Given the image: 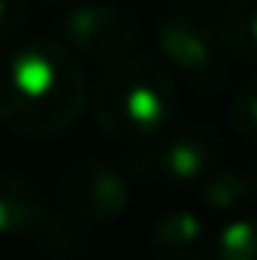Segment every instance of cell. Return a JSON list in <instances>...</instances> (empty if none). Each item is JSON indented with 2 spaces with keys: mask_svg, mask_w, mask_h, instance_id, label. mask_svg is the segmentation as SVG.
I'll return each mask as SVG.
<instances>
[{
  "mask_svg": "<svg viewBox=\"0 0 257 260\" xmlns=\"http://www.w3.org/2000/svg\"><path fill=\"white\" fill-rule=\"evenodd\" d=\"M89 106L83 66L59 37H33L0 56V125L23 139L63 135Z\"/></svg>",
  "mask_w": 257,
  "mask_h": 260,
  "instance_id": "obj_1",
  "label": "cell"
},
{
  "mask_svg": "<svg viewBox=\"0 0 257 260\" xmlns=\"http://www.w3.org/2000/svg\"><path fill=\"white\" fill-rule=\"evenodd\" d=\"M251 198H254L251 178L241 172H231V168H214L201 181V204L218 217H228V214L241 217V211L247 208Z\"/></svg>",
  "mask_w": 257,
  "mask_h": 260,
  "instance_id": "obj_10",
  "label": "cell"
},
{
  "mask_svg": "<svg viewBox=\"0 0 257 260\" xmlns=\"http://www.w3.org/2000/svg\"><path fill=\"white\" fill-rule=\"evenodd\" d=\"M50 217L43 191L23 175H0V237H37Z\"/></svg>",
  "mask_w": 257,
  "mask_h": 260,
  "instance_id": "obj_8",
  "label": "cell"
},
{
  "mask_svg": "<svg viewBox=\"0 0 257 260\" xmlns=\"http://www.w3.org/2000/svg\"><path fill=\"white\" fill-rule=\"evenodd\" d=\"M46 4H70V0H46Z\"/></svg>",
  "mask_w": 257,
  "mask_h": 260,
  "instance_id": "obj_17",
  "label": "cell"
},
{
  "mask_svg": "<svg viewBox=\"0 0 257 260\" xmlns=\"http://www.w3.org/2000/svg\"><path fill=\"white\" fill-rule=\"evenodd\" d=\"M214 26L224 56L238 63H257V0H231Z\"/></svg>",
  "mask_w": 257,
  "mask_h": 260,
  "instance_id": "obj_9",
  "label": "cell"
},
{
  "mask_svg": "<svg viewBox=\"0 0 257 260\" xmlns=\"http://www.w3.org/2000/svg\"><path fill=\"white\" fill-rule=\"evenodd\" d=\"M218 139L201 125H172L155 139L152 148L132 152L125 158V172L132 178H158L168 184H201L214 172Z\"/></svg>",
  "mask_w": 257,
  "mask_h": 260,
  "instance_id": "obj_4",
  "label": "cell"
},
{
  "mask_svg": "<svg viewBox=\"0 0 257 260\" xmlns=\"http://www.w3.org/2000/svg\"><path fill=\"white\" fill-rule=\"evenodd\" d=\"M26 17H30V4L26 0H0V50L10 40L20 37Z\"/></svg>",
  "mask_w": 257,
  "mask_h": 260,
  "instance_id": "obj_14",
  "label": "cell"
},
{
  "mask_svg": "<svg viewBox=\"0 0 257 260\" xmlns=\"http://www.w3.org/2000/svg\"><path fill=\"white\" fill-rule=\"evenodd\" d=\"M59 204L66 217L86 224H109L128 208V181L99 158L70 165L59 178Z\"/></svg>",
  "mask_w": 257,
  "mask_h": 260,
  "instance_id": "obj_6",
  "label": "cell"
},
{
  "mask_svg": "<svg viewBox=\"0 0 257 260\" xmlns=\"http://www.w3.org/2000/svg\"><path fill=\"white\" fill-rule=\"evenodd\" d=\"M40 250L50 257H83L89 250V234L79 221L66 214H50L43 224V231L37 234Z\"/></svg>",
  "mask_w": 257,
  "mask_h": 260,
  "instance_id": "obj_11",
  "label": "cell"
},
{
  "mask_svg": "<svg viewBox=\"0 0 257 260\" xmlns=\"http://www.w3.org/2000/svg\"><path fill=\"white\" fill-rule=\"evenodd\" d=\"M148 250L155 260H205L211 250L205 217L195 211H165L152 224Z\"/></svg>",
  "mask_w": 257,
  "mask_h": 260,
  "instance_id": "obj_7",
  "label": "cell"
},
{
  "mask_svg": "<svg viewBox=\"0 0 257 260\" xmlns=\"http://www.w3.org/2000/svg\"><path fill=\"white\" fill-rule=\"evenodd\" d=\"M155 46L172 76H181L198 92H218L228 79L218 26L195 10H172L155 30Z\"/></svg>",
  "mask_w": 257,
  "mask_h": 260,
  "instance_id": "obj_3",
  "label": "cell"
},
{
  "mask_svg": "<svg viewBox=\"0 0 257 260\" xmlns=\"http://www.w3.org/2000/svg\"><path fill=\"white\" fill-rule=\"evenodd\" d=\"M59 40L73 53L106 66L128 56V50L139 40V23L125 7L89 0V4L73 7L59 20Z\"/></svg>",
  "mask_w": 257,
  "mask_h": 260,
  "instance_id": "obj_5",
  "label": "cell"
},
{
  "mask_svg": "<svg viewBox=\"0 0 257 260\" xmlns=\"http://www.w3.org/2000/svg\"><path fill=\"white\" fill-rule=\"evenodd\" d=\"M228 119H231V128L241 139H257V79H247L234 92Z\"/></svg>",
  "mask_w": 257,
  "mask_h": 260,
  "instance_id": "obj_13",
  "label": "cell"
},
{
  "mask_svg": "<svg viewBox=\"0 0 257 260\" xmlns=\"http://www.w3.org/2000/svg\"><path fill=\"white\" fill-rule=\"evenodd\" d=\"M211 260H257V214L228 221L211 244Z\"/></svg>",
  "mask_w": 257,
  "mask_h": 260,
  "instance_id": "obj_12",
  "label": "cell"
},
{
  "mask_svg": "<svg viewBox=\"0 0 257 260\" xmlns=\"http://www.w3.org/2000/svg\"><path fill=\"white\" fill-rule=\"evenodd\" d=\"M247 178H251V188H254V198H257V161L251 165V172H247Z\"/></svg>",
  "mask_w": 257,
  "mask_h": 260,
  "instance_id": "obj_16",
  "label": "cell"
},
{
  "mask_svg": "<svg viewBox=\"0 0 257 260\" xmlns=\"http://www.w3.org/2000/svg\"><path fill=\"white\" fill-rule=\"evenodd\" d=\"M178 86L155 56H122L99 70L89 89V112L109 139L145 142L165 132L175 115Z\"/></svg>",
  "mask_w": 257,
  "mask_h": 260,
  "instance_id": "obj_2",
  "label": "cell"
},
{
  "mask_svg": "<svg viewBox=\"0 0 257 260\" xmlns=\"http://www.w3.org/2000/svg\"><path fill=\"white\" fill-rule=\"evenodd\" d=\"M181 4V10H195V13H205V10H211L218 0H178Z\"/></svg>",
  "mask_w": 257,
  "mask_h": 260,
  "instance_id": "obj_15",
  "label": "cell"
}]
</instances>
